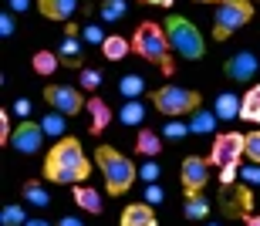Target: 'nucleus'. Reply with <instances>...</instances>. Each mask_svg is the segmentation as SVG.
<instances>
[{
  "label": "nucleus",
  "instance_id": "f257e3e1",
  "mask_svg": "<svg viewBox=\"0 0 260 226\" xmlns=\"http://www.w3.org/2000/svg\"><path fill=\"white\" fill-rule=\"evenodd\" d=\"M88 176H91V159L85 156V145H81L75 135L58 138V142L48 148V159H44V179H48V182L78 186V182H85Z\"/></svg>",
  "mask_w": 260,
  "mask_h": 226
},
{
  "label": "nucleus",
  "instance_id": "49530a36",
  "mask_svg": "<svg viewBox=\"0 0 260 226\" xmlns=\"http://www.w3.org/2000/svg\"><path fill=\"white\" fill-rule=\"evenodd\" d=\"M216 4H230V0H216Z\"/></svg>",
  "mask_w": 260,
  "mask_h": 226
},
{
  "label": "nucleus",
  "instance_id": "79ce46f5",
  "mask_svg": "<svg viewBox=\"0 0 260 226\" xmlns=\"http://www.w3.org/2000/svg\"><path fill=\"white\" fill-rule=\"evenodd\" d=\"M24 226H51V223H48V219H41V216H27Z\"/></svg>",
  "mask_w": 260,
  "mask_h": 226
},
{
  "label": "nucleus",
  "instance_id": "f03ea898",
  "mask_svg": "<svg viewBox=\"0 0 260 226\" xmlns=\"http://www.w3.org/2000/svg\"><path fill=\"white\" fill-rule=\"evenodd\" d=\"M132 54H139L142 61L155 64L162 74H173V44H169V34H166V24H155V20H142L132 34Z\"/></svg>",
  "mask_w": 260,
  "mask_h": 226
},
{
  "label": "nucleus",
  "instance_id": "473e14b6",
  "mask_svg": "<svg viewBox=\"0 0 260 226\" xmlns=\"http://www.w3.org/2000/svg\"><path fill=\"white\" fill-rule=\"evenodd\" d=\"M81 37H85L88 44H105V37H108V34H102V27H98V24H88Z\"/></svg>",
  "mask_w": 260,
  "mask_h": 226
},
{
  "label": "nucleus",
  "instance_id": "ddd939ff",
  "mask_svg": "<svg viewBox=\"0 0 260 226\" xmlns=\"http://www.w3.org/2000/svg\"><path fill=\"white\" fill-rule=\"evenodd\" d=\"M85 111L91 115V128H88L91 135H102V132L112 125V118H115V115H112V108H108L102 98H88V108Z\"/></svg>",
  "mask_w": 260,
  "mask_h": 226
},
{
  "label": "nucleus",
  "instance_id": "393cba45",
  "mask_svg": "<svg viewBox=\"0 0 260 226\" xmlns=\"http://www.w3.org/2000/svg\"><path fill=\"white\" fill-rule=\"evenodd\" d=\"M125 10H128V0H102L98 14H102V20H105V24H115V20L125 17Z\"/></svg>",
  "mask_w": 260,
  "mask_h": 226
},
{
  "label": "nucleus",
  "instance_id": "a19ab883",
  "mask_svg": "<svg viewBox=\"0 0 260 226\" xmlns=\"http://www.w3.org/2000/svg\"><path fill=\"white\" fill-rule=\"evenodd\" d=\"M27 4L30 0H10V10H14V14H17V10H27Z\"/></svg>",
  "mask_w": 260,
  "mask_h": 226
},
{
  "label": "nucleus",
  "instance_id": "7ed1b4c3",
  "mask_svg": "<svg viewBox=\"0 0 260 226\" xmlns=\"http://www.w3.org/2000/svg\"><path fill=\"white\" fill-rule=\"evenodd\" d=\"M95 162H98V169H102L108 196H125L128 189L135 186V179H139L135 162L128 156H122L115 145H98L95 148Z\"/></svg>",
  "mask_w": 260,
  "mask_h": 226
},
{
  "label": "nucleus",
  "instance_id": "4468645a",
  "mask_svg": "<svg viewBox=\"0 0 260 226\" xmlns=\"http://www.w3.org/2000/svg\"><path fill=\"white\" fill-rule=\"evenodd\" d=\"M38 10L48 20H68L78 10V0H38Z\"/></svg>",
  "mask_w": 260,
  "mask_h": 226
},
{
  "label": "nucleus",
  "instance_id": "1a4fd4ad",
  "mask_svg": "<svg viewBox=\"0 0 260 226\" xmlns=\"http://www.w3.org/2000/svg\"><path fill=\"white\" fill-rule=\"evenodd\" d=\"M179 179H183L186 196H196V193H203V189H206V182H210V159L186 156L183 166H179Z\"/></svg>",
  "mask_w": 260,
  "mask_h": 226
},
{
  "label": "nucleus",
  "instance_id": "2eb2a0df",
  "mask_svg": "<svg viewBox=\"0 0 260 226\" xmlns=\"http://www.w3.org/2000/svg\"><path fill=\"white\" fill-rule=\"evenodd\" d=\"M71 196H75V206H81L85 213H102V193H98V189L78 182V186L71 189Z\"/></svg>",
  "mask_w": 260,
  "mask_h": 226
},
{
  "label": "nucleus",
  "instance_id": "5701e85b",
  "mask_svg": "<svg viewBox=\"0 0 260 226\" xmlns=\"http://www.w3.org/2000/svg\"><path fill=\"white\" fill-rule=\"evenodd\" d=\"M142 118H145V105L139 98H125V105L118 111V122L122 125H142Z\"/></svg>",
  "mask_w": 260,
  "mask_h": 226
},
{
  "label": "nucleus",
  "instance_id": "58836bf2",
  "mask_svg": "<svg viewBox=\"0 0 260 226\" xmlns=\"http://www.w3.org/2000/svg\"><path fill=\"white\" fill-rule=\"evenodd\" d=\"M14 115H17V118H27L30 115V101L27 98H17V101H14Z\"/></svg>",
  "mask_w": 260,
  "mask_h": 226
},
{
  "label": "nucleus",
  "instance_id": "4c0bfd02",
  "mask_svg": "<svg viewBox=\"0 0 260 226\" xmlns=\"http://www.w3.org/2000/svg\"><path fill=\"white\" fill-rule=\"evenodd\" d=\"M237 166H240V162H233V166H223L220 169V182H223V186H230L233 179H237Z\"/></svg>",
  "mask_w": 260,
  "mask_h": 226
},
{
  "label": "nucleus",
  "instance_id": "423d86ee",
  "mask_svg": "<svg viewBox=\"0 0 260 226\" xmlns=\"http://www.w3.org/2000/svg\"><path fill=\"white\" fill-rule=\"evenodd\" d=\"M253 20V4L250 0H230V4H220L216 7V17H213V41H226L233 37L240 27H247Z\"/></svg>",
  "mask_w": 260,
  "mask_h": 226
},
{
  "label": "nucleus",
  "instance_id": "20e7f679",
  "mask_svg": "<svg viewBox=\"0 0 260 226\" xmlns=\"http://www.w3.org/2000/svg\"><path fill=\"white\" fill-rule=\"evenodd\" d=\"M166 34H169V44L183 61H200L206 54V41H203L200 27H196L189 17L183 14H169L166 17Z\"/></svg>",
  "mask_w": 260,
  "mask_h": 226
},
{
  "label": "nucleus",
  "instance_id": "c9c22d12",
  "mask_svg": "<svg viewBox=\"0 0 260 226\" xmlns=\"http://www.w3.org/2000/svg\"><path fill=\"white\" fill-rule=\"evenodd\" d=\"M162 199H166V193L155 186V182H149V186H145V203H152V206H155V203H162Z\"/></svg>",
  "mask_w": 260,
  "mask_h": 226
},
{
  "label": "nucleus",
  "instance_id": "37998d69",
  "mask_svg": "<svg viewBox=\"0 0 260 226\" xmlns=\"http://www.w3.org/2000/svg\"><path fill=\"white\" fill-rule=\"evenodd\" d=\"M142 4H152V7H173V0H142Z\"/></svg>",
  "mask_w": 260,
  "mask_h": 226
},
{
  "label": "nucleus",
  "instance_id": "a211bd4d",
  "mask_svg": "<svg viewBox=\"0 0 260 226\" xmlns=\"http://www.w3.org/2000/svg\"><path fill=\"white\" fill-rule=\"evenodd\" d=\"M216 122H220V115L210 108H196L193 115H189V132L193 135H210L213 128H216Z\"/></svg>",
  "mask_w": 260,
  "mask_h": 226
},
{
  "label": "nucleus",
  "instance_id": "cd10ccee",
  "mask_svg": "<svg viewBox=\"0 0 260 226\" xmlns=\"http://www.w3.org/2000/svg\"><path fill=\"white\" fill-rule=\"evenodd\" d=\"M162 135L169 138V142H183V138L193 135V132H189V122H183V118H169V122L162 125Z\"/></svg>",
  "mask_w": 260,
  "mask_h": 226
},
{
  "label": "nucleus",
  "instance_id": "412c9836",
  "mask_svg": "<svg viewBox=\"0 0 260 226\" xmlns=\"http://www.w3.org/2000/svg\"><path fill=\"white\" fill-rule=\"evenodd\" d=\"M240 118H243V122H253V125H260V85H253V88L243 95Z\"/></svg>",
  "mask_w": 260,
  "mask_h": 226
},
{
  "label": "nucleus",
  "instance_id": "c03bdc74",
  "mask_svg": "<svg viewBox=\"0 0 260 226\" xmlns=\"http://www.w3.org/2000/svg\"><path fill=\"white\" fill-rule=\"evenodd\" d=\"M247 226H260V216H247Z\"/></svg>",
  "mask_w": 260,
  "mask_h": 226
},
{
  "label": "nucleus",
  "instance_id": "39448f33",
  "mask_svg": "<svg viewBox=\"0 0 260 226\" xmlns=\"http://www.w3.org/2000/svg\"><path fill=\"white\" fill-rule=\"evenodd\" d=\"M152 108L166 118H183V115H193L196 108H203V98H200V91H193V88L162 85V88L152 91Z\"/></svg>",
  "mask_w": 260,
  "mask_h": 226
},
{
  "label": "nucleus",
  "instance_id": "9d476101",
  "mask_svg": "<svg viewBox=\"0 0 260 226\" xmlns=\"http://www.w3.org/2000/svg\"><path fill=\"white\" fill-rule=\"evenodd\" d=\"M44 125L41 122H20L17 128H14V135H10V145L17 148L20 156H38L41 145H44Z\"/></svg>",
  "mask_w": 260,
  "mask_h": 226
},
{
  "label": "nucleus",
  "instance_id": "de8ad7c7",
  "mask_svg": "<svg viewBox=\"0 0 260 226\" xmlns=\"http://www.w3.org/2000/svg\"><path fill=\"white\" fill-rule=\"evenodd\" d=\"M206 226H220V223H206Z\"/></svg>",
  "mask_w": 260,
  "mask_h": 226
},
{
  "label": "nucleus",
  "instance_id": "f3484780",
  "mask_svg": "<svg viewBox=\"0 0 260 226\" xmlns=\"http://www.w3.org/2000/svg\"><path fill=\"white\" fill-rule=\"evenodd\" d=\"M162 132H152V128H142V132H139V135H135V152H139V156H159V152H162Z\"/></svg>",
  "mask_w": 260,
  "mask_h": 226
},
{
  "label": "nucleus",
  "instance_id": "6e6552de",
  "mask_svg": "<svg viewBox=\"0 0 260 226\" xmlns=\"http://www.w3.org/2000/svg\"><path fill=\"white\" fill-rule=\"evenodd\" d=\"M44 101H48L54 111H61V115H78V111L88 108L85 95L78 88H68V85H48V88H44Z\"/></svg>",
  "mask_w": 260,
  "mask_h": 226
},
{
  "label": "nucleus",
  "instance_id": "4be33fe9",
  "mask_svg": "<svg viewBox=\"0 0 260 226\" xmlns=\"http://www.w3.org/2000/svg\"><path fill=\"white\" fill-rule=\"evenodd\" d=\"M20 193H24V199H27L30 206H41V209H44V206L51 203V193H48L44 186H41L38 179H27V182L20 186Z\"/></svg>",
  "mask_w": 260,
  "mask_h": 226
},
{
  "label": "nucleus",
  "instance_id": "2f4dec72",
  "mask_svg": "<svg viewBox=\"0 0 260 226\" xmlns=\"http://www.w3.org/2000/svg\"><path fill=\"white\" fill-rule=\"evenodd\" d=\"M98 85H102V74H98L95 68H81V88H85V91H95Z\"/></svg>",
  "mask_w": 260,
  "mask_h": 226
},
{
  "label": "nucleus",
  "instance_id": "6ab92c4d",
  "mask_svg": "<svg viewBox=\"0 0 260 226\" xmlns=\"http://www.w3.org/2000/svg\"><path fill=\"white\" fill-rule=\"evenodd\" d=\"M30 68L38 71L41 78H51V74L61 68V58L54 54V51H38V54L30 58Z\"/></svg>",
  "mask_w": 260,
  "mask_h": 226
},
{
  "label": "nucleus",
  "instance_id": "aec40b11",
  "mask_svg": "<svg viewBox=\"0 0 260 226\" xmlns=\"http://www.w3.org/2000/svg\"><path fill=\"white\" fill-rule=\"evenodd\" d=\"M128 51H132V41H125L122 34H108L105 44H102V54H105L108 61H122Z\"/></svg>",
  "mask_w": 260,
  "mask_h": 226
},
{
  "label": "nucleus",
  "instance_id": "a878e982",
  "mask_svg": "<svg viewBox=\"0 0 260 226\" xmlns=\"http://www.w3.org/2000/svg\"><path fill=\"white\" fill-rule=\"evenodd\" d=\"M58 54H61V64H68V68H85V64H81V44H78L75 37H64Z\"/></svg>",
  "mask_w": 260,
  "mask_h": 226
},
{
  "label": "nucleus",
  "instance_id": "7c9ffc66",
  "mask_svg": "<svg viewBox=\"0 0 260 226\" xmlns=\"http://www.w3.org/2000/svg\"><path fill=\"white\" fill-rule=\"evenodd\" d=\"M247 159L260 166V128H253V132H247Z\"/></svg>",
  "mask_w": 260,
  "mask_h": 226
},
{
  "label": "nucleus",
  "instance_id": "a18cd8bd",
  "mask_svg": "<svg viewBox=\"0 0 260 226\" xmlns=\"http://www.w3.org/2000/svg\"><path fill=\"white\" fill-rule=\"evenodd\" d=\"M193 4H210V0H193Z\"/></svg>",
  "mask_w": 260,
  "mask_h": 226
},
{
  "label": "nucleus",
  "instance_id": "c756f323",
  "mask_svg": "<svg viewBox=\"0 0 260 226\" xmlns=\"http://www.w3.org/2000/svg\"><path fill=\"white\" fill-rule=\"evenodd\" d=\"M64 118L68 115H61V111H51V115H44V122H41V125H44V132H48V135L64 138Z\"/></svg>",
  "mask_w": 260,
  "mask_h": 226
},
{
  "label": "nucleus",
  "instance_id": "72a5a7b5",
  "mask_svg": "<svg viewBox=\"0 0 260 226\" xmlns=\"http://www.w3.org/2000/svg\"><path fill=\"white\" fill-rule=\"evenodd\" d=\"M10 135H14V128H10V115H7V111H0V142L10 145Z\"/></svg>",
  "mask_w": 260,
  "mask_h": 226
},
{
  "label": "nucleus",
  "instance_id": "e433bc0d",
  "mask_svg": "<svg viewBox=\"0 0 260 226\" xmlns=\"http://www.w3.org/2000/svg\"><path fill=\"white\" fill-rule=\"evenodd\" d=\"M0 34H4V37H10V34H14V10H7V14L0 17Z\"/></svg>",
  "mask_w": 260,
  "mask_h": 226
},
{
  "label": "nucleus",
  "instance_id": "dca6fc26",
  "mask_svg": "<svg viewBox=\"0 0 260 226\" xmlns=\"http://www.w3.org/2000/svg\"><path fill=\"white\" fill-rule=\"evenodd\" d=\"M240 105H243V98H237L233 91H220L216 101H213V111L220 115V122H233V118L240 115Z\"/></svg>",
  "mask_w": 260,
  "mask_h": 226
},
{
  "label": "nucleus",
  "instance_id": "b1692460",
  "mask_svg": "<svg viewBox=\"0 0 260 226\" xmlns=\"http://www.w3.org/2000/svg\"><path fill=\"white\" fill-rule=\"evenodd\" d=\"M183 216H186V219H206V216H210V203L203 199V193H196V196H186Z\"/></svg>",
  "mask_w": 260,
  "mask_h": 226
},
{
  "label": "nucleus",
  "instance_id": "f8f14e48",
  "mask_svg": "<svg viewBox=\"0 0 260 226\" xmlns=\"http://www.w3.org/2000/svg\"><path fill=\"white\" fill-rule=\"evenodd\" d=\"M118 226H159L152 203H128L118 216Z\"/></svg>",
  "mask_w": 260,
  "mask_h": 226
},
{
  "label": "nucleus",
  "instance_id": "f704fd0d",
  "mask_svg": "<svg viewBox=\"0 0 260 226\" xmlns=\"http://www.w3.org/2000/svg\"><path fill=\"white\" fill-rule=\"evenodd\" d=\"M159 172H162V169H159V162H145V166L139 169V176H142L145 182H155V179H159Z\"/></svg>",
  "mask_w": 260,
  "mask_h": 226
},
{
  "label": "nucleus",
  "instance_id": "0eeeda50",
  "mask_svg": "<svg viewBox=\"0 0 260 226\" xmlns=\"http://www.w3.org/2000/svg\"><path fill=\"white\" fill-rule=\"evenodd\" d=\"M247 156V135L243 132H220L210 145V166H233Z\"/></svg>",
  "mask_w": 260,
  "mask_h": 226
},
{
  "label": "nucleus",
  "instance_id": "c85d7f7f",
  "mask_svg": "<svg viewBox=\"0 0 260 226\" xmlns=\"http://www.w3.org/2000/svg\"><path fill=\"white\" fill-rule=\"evenodd\" d=\"M118 91H122V98H139L145 91V81L139 74H125V78L118 81Z\"/></svg>",
  "mask_w": 260,
  "mask_h": 226
},
{
  "label": "nucleus",
  "instance_id": "9b49d317",
  "mask_svg": "<svg viewBox=\"0 0 260 226\" xmlns=\"http://www.w3.org/2000/svg\"><path fill=\"white\" fill-rule=\"evenodd\" d=\"M223 71H226V78H230V81H237V85H247V81L257 78L260 61H257V54H253V51H237V54H230V58H226Z\"/></svg>",
  "mask_w": 260,
  "mask_h": 226
},
{
  "label": "nucleus",
  "instance_id": "bb28decb",
  "mask_svg": "<svg viewBox=\"0 0 260 226\" xmlns=\"http://www.w3.org/2000/svg\"><path fill=\"white\" fill-rule=\"evenodd\" d=\"M0 223L4 226H24L27 223V213H24L20 203H7V206L0 209Z\"/></svg>",
  "mask_w": 260,
  "mask_h": 226
},
{
  "label": "nucleus",
  "instance_id": "ea45409f",
  "mask_svg": "<svg viewBox=\"0 0 260 226\" xmlns=\"http://www.w3.org/2000/svg\"><path fill=\"white\" fill-rule=\"evenodd\" d=\"M58 226H85L78 216H64V219H58Z\"/></svg>",
  "mask_w": 260,
  "mask_h": 226
}]
</instances>
